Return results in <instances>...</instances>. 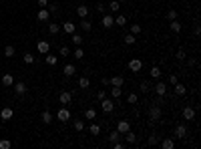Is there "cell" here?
Returning <instances> with one entry per match:
<instances>
[{
    "label": "cell",
    "instance_id": "d6986e66",
    "mask_svg": "<svg viewBox=\"0 0 201 149\" xmlns=\"http://www.w3.org/2000/svg\"><path fill=\"white\" fill-rule=\"evenodd\" d=\"M62 73H64V77H72V75L77 73V67H75V65H64Z\"/></svg>",
    "mask_w": 201,
    "mask_h": 149
},
{
    "label": "cell",
    "instance_id": "7402d4cb",
    "mask_svg": "<svg viewBox=\"0 0 201 149\" xmlns=\"http://www.w3.org/2000/svg\"><path fill=\"white\" fill-rule=\"evenodd\" d=\"M2 85H4V87H12V85H14V77H12L10 73H6L4 77H2Z\"/></svg>",
    "mask_w": 201,
    "mask_h": 149
},
{
    "label": "cell",
    "instance_id": "f907efd6",
    "mask_svg": "<svg viewBox=\"0 0 201 149\" xmlns=\"http://www.w3.org/2000/svg\"><path fill=\"white\" fill-rule=\"evenodd\" d=\"M48 12H50V14H57V12H58V6L50 4V6H48Z\"/></svg>",
    "mask_w": 201,
    "mask_h": 149
},
{
    "label": "cell",
    "instance_id": "8d00e7d4",
    "mask_svg": "<svg viewBox=\"0 0 201 149\" xmlns=\"http://www.w3.org/2000/svg\"><path fill=\"white\" fill-rule=\"evenodd\" d=\"M123 39H125V44H135V40H137V39H135V34H133V32L125 34Z\"/></svg>",
    "mask_w": 201,
    "mask_h": 149
},
{
    "label": "cell",
    "instance_id": "83f0119b",
    "mask_svg": "<svg viewBox=\"0 0 201 149\" xmlns=\"http://www.w3.org/2000/svg\"><path fill=\"white\" fill-rule=\"evenodd\" d=\"M121 137H123V135H121L119 133V131H111V133H109V141H111V143H115V141H121Z\"/></svg>",
    "mask_w": 201,
    "mask_h": 149
},
{
    "label": "cell",
    "instance_id": "ee69618b",
    "mask_svg": "<svg viewBox=\"0 0 201 149\" xmlns=\"http://www.w3.org/2000/svg\"><path fill=\"white\" fill-rule=\"evenodd\" d=\"M72 54H75V57H77V58H82V57H85V50H82L81 47H77V48H75V53H72Z\"/></svg>",
    "mask_w": 201,
    "mask_h": 149
},
{
    "label": "cell",
    "instance_id": "4316f807",
    "mask_svg": "<svg viewBox=\"0 0 201 149\" xmlns=\"http://www.w3.org/2000/svg\"><path fill=\"white\" fill-rule=\"evenodd\" d=\"M40 119H42V123H44V125H48V123L53 121V113H50V111H42Z\"/></svg>",
    "mask_w": 201,
    "mask_h": 149
},
{
    "label": "cell",
    "instance_id": "f6af8a7d",
    "mask_svg": "<svg viewBox=\"0 0 201 149\" xmlns=\"http://www.w3.org/2000/svg\"><path fill=\"white\" fill-rule=\"evenodd\" d=\"M175 57H177V58H179V61H183V58H185V57H187V53H185V48H179L177 53H175Z\"/></svg>",
    "mask_w": 201,
    "mask_h": 149
},
{
    "label": "cell",
    "instance_id": "ab89813d",
    "mask_svg": "<svg viewBox=\"0 0 201 149\" xmlns=\"http://www.w3.org/2000/svg\"><path fill=\"white\" fill-rule=\"evenodd\" d=\"M115 24H117V26H125V24H127V18H125L123 14H119V16L115 18Z\"/></svg>",
    "mask_w": 201,
    "mask_h": 149
},
{
    "label": "cell",
    "instance_id": "d6a6232c",
    "mask_svg": "<svg viewBox=\"0 0 201 149\" xmlns=\"http://www.w3.org/2000/svg\"><path fill=\"white\" fill-rule=\"evenodd\" d=\"M82 129H85V121H82V119H75V131L81 133Z\"/></svg>",
    "mask_w": 201,
    "mask_h": 149
},
{
    "label": "cell",
    "instance_id": "44dd1931",
    "mask_svg": "<svg viewBox=\"0 0 201 149\" xmlns=\"http://www.w3.org/2000/svg\"><path fill=\"white\" fill-rule=\"evenodd\" d=\"M77 14H79V18H86V14H89V6H85V4L77 6Z\"/></svg>",
    "mask_w": 201,
    "mask_h": 149
},
{
    "label": "cell",
    "instance_id": "836d02e7",
    "mask_svg": "<svg viewBox=\"0 0 201 149\" xmlns=\"http://www.w3.org/2000/svg\"><path fill=\"white\" fill-rule=\"evenodd\" d=\"M85 119L95 121V119H97V111H95V109H86V111H85Z\"/></svg>",
    "mask_w": 201,
    "mask_h": 149
},
{
    "label": "cell",
    "instance_id": "1f68e13d",
    "mask_svg": "<svg viewBox=\"0 0 201 149\" xmlns=\"http://www.w3.org/2000/svg\"><path fill=\"white\" fill-rule=\"evenodd\" d=\"M4 57H8V58L14 57V47H12V44H6L4 47Z\"/></svg>",
    "mask_w": 201,
    "mask_h": 149
},
{
    "label": "cell",
    "instance_id": "816d5d0a",
    "mask_svg": "<svg viewBox=\"0 0 201 149\" xmlns=\"http://www.w3.org/2000/svg\"><path fill=\"white\" fill-rule=\"evenodd\" d=\"M97 10H99L100 14H105V12H107V6L105 4H97Z\"/></svg>",
    "mask_w": 201,
    "mask_h": 149
},
{
    "label": "cell",
    "instance_id": "e0dca14e",
    "mask_svg": "<svg viewBox=\"0 0 201 149\" xmlns=\"http://www.w3.org/2000/svg\"><path fill=\"white\" fill-rule=\"evenodd\" d=\"M82 40H85V39H82V36H81L79 32H72V34H71V43L75 44V47H81V44H82Z\"/></svg>",
    "mask_w": 201,
    "mask_h": 149
},
{
    "label": "cell",
    "instance_id": "2e32d148",
    "mask_svg": "<svg viewBox=\"0 0 201 149\" xmlns=\"http://www.w3.org/2000/svg\"><path fill=\"white\" fill-rule=\"evenodd\" d=\"M109 85H111V87H123V85H125V79L121 77V75H117V77L109 79Z\"/></svg>",
    "mask_w": 201,
    "mask_h": 149
},
{
    "label": "cell",
    "instance_id": "3957f363",
    "mask_svg": "<svg viewBox=\"0 0 201 149\" xmlns=\"http://www.w3.org/2000/svg\"><path fill=\"white\" fill-rule=\"evenodd\" d=\"M58 101H60V105H71L72 103V93H68V91H62L60 95H58Z\"/></svg>",
    "mask_w": 201,
    "mask_h": 149
},
{
    "label": "cell",
    "instance_id": "d590c367",
    "mask_svg": "<svg viewBox=\"0 0 201 149\" xmlns=\"http://www.w3.org/2000/svg\"><path fill=\"white\" fill-rule=\"evenodd\" d=\"M44 61H46V65H50V67H53V65H57V61H58V58L54 57V54H48V53H46V57H44Z\"/></svg>",
    "mask_w": 201,
    "mask_h": 149
},
{
    "label": "cell",
    "instance_id": "ac0fdd59",
    "mask_svg": "<svg viewBox=\"0 0 201 149\" xmlns=\"http://www.w3.org/2000/svg\"><path fill=\"white\" fill-rule=\"evenodd\" d=\"M173 87H175V95H177V97H183V95H185V93H187V89H185V85H181V83H175V85H173Z\"/></svg>",
    "mask_w": 201,
    "mask_h": 149
},
{
    "label": "cell",
    "instance_id": "8fae6325",
    "mask_svg": "<svg viewBox=\"0 0 201 149\" xmlns=\"http://www.w3.org/2000/svg\"><path fill=\"white\" fill-rule=\"evenodd\" d=\"M36 48H38V53H40V54H46L48 50H50V44H48V40H38Z\"/></svg>",
    "mask_w": 201,
    "mask_h": 149
},
{
    "label": "cell",
    "instance_id": "bcb514c9",
    "mask_svg": "<svg viewBox=\"0 0 201 149\" xmlns=\"http://www.w3.org/2000/svg\"><path fill=\"white\" fill-rule=\"evenodd\" d=\"M10 147H12V143H10L8 139H2V141H0V149H10Z\"/></svg>",
    "mask_w": 201,
    "mask_h": 149
},
{
    "label": "cell",
    "instance_id": "52a82bcc",
    "mask_svg": "<svg viewBox=\"0 0 201 149\" xmlns=\"http://www.w3.org/2000/svg\"><path fill=\"white\" fill-rule=\"evenodd\" d=\"M149 119H151V121H159V119H161V109H159V105H155V107L149 109Z\"/></svg>",
    "mask_w": 201,
    "mask_h": 149
},
{
    "label": "cell",
    "instance_id": "cb8c5ba5",
    "mask_svg": "<svg viewBox=\"0 0 201 149\" xmlns=\"http://www.w3.org/2000/svg\"><path fill=\"white\" fill-rule=\"evenodd\" d=\"M89 87H91L89 77H81V79H79V89H82V91H85V89H89Z\"/></svg>",
    "mask_w": 201,
    "mask_h": 149
},
{
    "label": "cell",
    "instance_id": "277c9868",
    "mask_svg": "<svg viewBox=\"0 0 201 149\" xmlns=\"http://www.w3.org/2000/svg\"><path fill=\"white\" fill-rule=\"evenodd\" d=\"M57 119H60L62 123H67V121L71 119V111H68L67 107H60V109H58V113H57Z\"/></svg>",
    "mask_w": 201,
    "mask_h": 149
},
{
    "label": "cell",
    "instance_id": "c3c4849f",
    "mask_svg": "<svg viewBox=\"0 0 201 149\" xmlns=\"http://www.w3.org/2000/svg\"><path fill=\"white\" fill-rule=\"evenodd\" d=\"M167 18L169 20H175V18H177V10H169V12H167Z\"/></svg>",
    "mask_w": 201,
    "mask_h": 149
},
{
    "label": "cell",
    "instance_id": "6f0895ef",
    "mask_svg": "<svg viewBox=\"0 0 201 149\" xmlns=\"http://www.w3.org/2000/svg\"><path fill=\"white\" fill-rule=\"evenodd\" d=\"M119 2H125V0H119Z\"/></svg>",
    "mask_w": 201,
    "mask_h": 149
},
{
    "label": "cell",
    "instance_id": "5b68a950",
    "mask_svg": "<svg viewBox=\"0 0 201 149\" xmlns=\"http://www.w3.org/2000/svg\"><path fill=\"white\" fill-rule=\"evenodd\" d=\"M129 69L133 73H139L141 69H143V61H141V58H131V61H129Z\"/></svg>",
    "mask_w": 201,
    "mask_h": 149
},
{
    "label": "cell",
    "instance_id": "7c38bea8",
    "mask_svg": "<svg viewBox=\"0 0 201 149\" xmlns=\"http://www.w3.org/2000/svg\"><path fill=\"white\" fill-rule=\"evenodd\" d=\"M183 119L193 121L195 119V109H193V107H185V109H183Z\"/></svg>",
    "mask_w": 201,
    "mask_h": 149
},
{
    "label": "cell",
    "instance_id": "b9f144b4",
    "mask_svg": "<svg viewBox=\"0 0 201 149\" xmlns=\"http://www.w3.org/2000/svg\"><path fill=\"white\" fill-rule=\"evenodd\" d=\"M147 143H149V145H157V143H159V135H149Z\"/></svg>",
    "mask_w": 201,
    "mask_h": 149
},
{
    "label": "cell",
    "instance_id": "6da1fadb",
    "mask_svg": "<svg viewBox=\"0 0 201 149\" xmlns=\"http://www.w3.org/2000/svg\"><path fill=\"white\" fill-rule=\"evenodd\" d=\"M100 24H103V28H111V26H115V18H113L109 12H105L103 18H100Z\"/></svg>",
    "mask_w": 201,
    "mask_h": 149
},
{
    "label": "cell",
    "instance_id": "d4e9b609",
    "mask_svg": "<svg viewBox=\"0 0 201 149\" xmlns=\"http://www.w3.org/2000/svg\"><path fill=\"white\" fill-rule=\"evenodd\" d=\"M79 24H81V28L85 30V32H91V30H93V24L89 22L86 18H81V22H79Z\"/></svg>",
    "mask_w": 201,
    "mask_h": 149
},
{
    "label": "cell",
    "instance_id": "9a60e30c",
    "mask_svg": "<svg viewBox=\"0 0 201 149\" xmlns=\"http://www.w3.org/2000/svg\"><path fill=\"white\" fill-rule=\"evenodd\" d=\"M36 18L40 20V22H46L48 18H50V12H48V8H40L38 14H36Z\"/></svg>",
    "mask_w": 201,
    "mask_h": 149
},
{
    "label": "cell",
    "instance_id": "f546056e",
    "mask_svg": "<svg viewBox=\"0 0 201 149\" xmlns=\"http://www.w3.org/2000/svg\"><path fill=\"white\" fill-rule=\"evenodd\" d=\"M119 8H121V2L119 0H113L109 4V12H119Z\"/></svg>",
    "mask_w": 201,
    "mask_h": 149
},
{
    "label": "cell",
    "instance_id": "7dc6e473",
    "mask_svg": "<svg viewBox=\"0 0 201 149\" xmlns=\"http://www.w3.org/2000/svg\"><path fill=\"white\" fill-rule=\"evenodd\" d=\"M131 32H133L135 36H137V34L141 32V24H133V26H131Z\"/></svg>",
    "mask_w": 201,
    "mask_h": 149
},
{
    "label": "cell",
    "instance_id": "30bf717a",
    "mask_svg": "<svg viewBox=\"0 0 201 149\" xmlns=\"http://www.w3.org/2000/svg\"><path fill=\"white\" fill-rule=\"evenodd\" d=\"M12 87H14V93H16V95H18V97H22L24 93L28 91V87L24 85V83H14V85H12Z\"/></svg>",
    "mask_w": 201,
    "mask_h": 149
},
{
    "label": "cell",
    "instance_id": "db71d44e",
    "mask_svg": "<svg viewBox=\"0 0 201 149\" xmlns=\"http://www.w3.org/2000/svg\"><path fill=\"white\" fill-rule=\"evenodd\" d=\"M193 34H195V36H199V34H201V28H199V24H195V26H193Z\"/></svg>",
    "mask_w": 201,
    "mask_h": 149
},
{
    "label": "cell",
    "instance_id": "f5cc1de1",
    "mask_svg": "<svg viewBox=\"0 0 201 149\" xmlns=\"http://www.w3.org/2000/svg\"><path fill=\"white\" fill-rule=\"evenodd\" d=\"M105 97H107V93H105V91H99V93H97V99H99V101H103Z\"/></svg>",
    "mask_w": 201,
    "mask_h": 149
},
{
    "label": "cell",
    "instance_id": "8992f818",
    "mask_svg": "<svg viewBox=\"0 0 201 149\" xmlns=\"http://www.w3.org/2000/svg\"><path fill=\"white\" fill-rule=\"evenodd\" d=\"M129 129H131V123H129L127 119H121L119 123H117V131H119L121 135H125V133H127Z\"/></svg>",
    "mask_w": 201,
    "mask_h": 149
},
{
    "label": "cell",
    "instance_id": "9f6ffc18",
    "mask_svg": "<svg viewBox=\"0 0 201 149\" xmlns=\"http://www.w3.org/2000/svg\"><path fill=\"white\" fill-rule=\"evenodd\" d=\"M38 6H40V8H46V6H48V0H38Z\"/></svg>",
    "mask_w": 201,
    "mask_h": 149
},
{
    "label": "cell",
    "instance_id": "5bb4252c",
    "mask_svg": "<svg viewBox=\"0 0 201 149\" xmlns=\"http://www.w3.org/2000/svg\"><path fill=\"white\" fill-rule=\"evenodd\" d=\"M0 119H2V121H10V119H12V107H4V109L0 111Z\"/></svg>",
    "mask_w": 201,
    "mask_h": 149
},
{
    "label": "cell",
    "instance_id": "4fadbf2b",
    "mask_svg": "<svg viewBox=\"0 0 201 149\" xmlns=\"http://www.w3.org/2000/svg\"><path fill=\"white\" fill-rule=\"evenodd\" d=\"M62 30H64V32H67V34H72V32H75V30H77V24L72 22V20H67V22L62 24Z\"/></svg>",
    "mask_w": 201,
    "mask_h": 149
},
{
    "label": "cell",
    "instance_id": "484cf974",
    "mask_svg": "<svg viewBox=\"0 0 201 149\" xmlns=\"http://www.w3.org/2000/svg\"><path fill=\"white\" fill-rule=\"evenodd\" d=\"M161 147H163V149H173V147H175V141H173L171 137H167V139L161 141Z\"/></svg>",
    "mask_w": 201,
    "mask_h": 149
},
{
    "label": "cell",
    "instance_id": "ba28073f",
    "mask_svg": "<svg viewBox=\"0 0 201 149\" xmlns=\"http://www.w3.org/2000/svg\"><path fill=\"white\" fill-rule=\"evenodd\" d=\"M173 135H175L177 139H185V137H187V127L185 125H177L175 131H173Z\"/></svg>",
    "mask_w": 201,
    "mask_h": 149
},
{
    "label": "cell",
    "instance_id": "74e56055",
    "mask_svg": "<svg viewBox=\"0 0 201 149\" xmlns=\"http://www.w3.org/2000/svg\"><path fill=\"white\" fill-rule=\"evenodd\" d=\"M137 101H139V97H137V93H131V95L127 97V103H129V105H137Z\"/></svg>",
    "mask_w": 201,
    "mask_h": 149
},
{
    "label": "cell",
    "instance_id": "e575fe53",
    "mask_svg": "<svg viewBox=\"0 0 201 149\" xmlns=\"http://www.w3.org/2000/svg\"><path fill=\"white\" fill-rule=\"evenodd\" d=\"M121 93H123V89H121V87H113V89H111V97H113V99H119Z\"/></svg>",
    "mask_w": 201,
    "mask_h": 149
},
{
    "label": "cell",
    "instance_id": "60d3db41",
    "mask_svg": "<svg viewBox=\"0 0 201 149\" xmlns=\"http://www.w3.org/2000/svg\"><path fill=\"white\" fill-rule=\"evenodd\" d=\"M149 91H151V83L143 81V83H141V93H149Z\"/></svg>",
    "mask_w": 201,
    "mask_h": 149
},
{
    "label": "cell",
    "instance_id": "603a6c76",
    "mask_svg": "<svg viewBox=\"0 0 201 149\" xmlns=\"http://www.w3.org/2000/svg\"><path fill=\"white\" fill-rule=\"evenodd\" d=\"M125 139H127V143H131V145H135V143H137V135H135L133 133V131H127V133H125Z\"/></svg>",
    "mask_w": 201,
    "mask_h": 149
},
{
    "label": "cell",
    "instance_id": "9c48e42d",
    "mask_svg": "<svg viewBox=\"0 0 201 149\" xmlns=\"http://www.w3.org/2000/svg\"><path fill=\"white\" fill-rule=\"evenodd\" d=\"M155 93H157V97H165V93H167V85L163 81H157V85H155Z\"/></svg>",
    "mask_w": 201,
    "mask_h": 149
},
{
    "label": "cell",
    "instance_id": "4dcf8cb0",
    "mask_svg": "<svg viewBox=\"0 0 201 149\" xmlns=\"http://www.w3.org/2000/svg\"><path fill=\"white\" fill-rule=\"evenodd\" d=\"M58 30H60V24H58V22H50V24H48V32H50V34H57Z\"/></svg>",
    "mask_w": 201,
    "mask_h": 149
},
{
    "label": "cell",
    "instance_id": "ffe728a7",
    "mask_svg": "<svg viewBox=\"0 0 201 149\" xmlns=\"http://www.w3.org/2000/svg\"><path fill=\"white\" fill-rule=\"evenodd\" d=\"M169 28H171V32L179 34V32H181V28H183V26H181V22H177V18H175V20H171V24H169Z\"/></svg>",
    "mask_w": 201,
    "mask_h": 149
},
{
    "label": "cell",
    "instance_id": "f1b7e54d",
    "mask_svg": "<svg viewBox=\"0 0 201 149\" xmlns=\"http://www.w3.org/2000/svg\"><path fill=\"white\" fill-rule=\"evenodd\" d=\"M149 75H151L153 79H161V69H159L157 65H155V67H151V71H149Z\"/></svg>",
    "mask_w": 201,
    "mask_h": 149
},
{
    "label": "cell",
    "instance_id": "11a10c76",
    "mask_svg": "<svg viewBox=\"0 0 201 149\" xmlns=\"http://www.w3.org/2000/svg\"><path fill=\"white\" fill-rule=\"evenodd\" d=\"M177 81H179V79H177V75H171V77H169V83H171V85H175Z\"/></svg>",
    "mask_w": 201,
    "mask_h": 149
},
{
    "label": "cell",
    "instance_id": "7a4b0ae2",
    "mask_svg": "<svg viewBox=\"0 0 201 149\" xmlns=\"http://www.w3.org/2000/svg\"><path fill=\"white\" fill-rule=\"evenodd\" d=\"M100 109H103V113H111V111L115 109V101H111V99H103L100 101Z\"/></svg>",
    "mask_w": 201,
    "mask_h": 149
},
{
    "label": "cell",
    "instance_id": "681fc988",
    "mask_svg": "<svg viewBox=\"0 0 201 149\" xmlns=\"http://www.w3.org/2000/svg\"><path fill=\"white\" fill-rule=\"evenodd\" d=\"M67 54H71L68 47H60V57H67Z\"/></svg>",
    "mask_w": 201,
    "mask_h": 149
},
{
    "label": "cell",
    "instance_id": "7bdbcfd3",
    "mask_svg": "<svg viewBox=\"0 0 201 149\" xmlns=\"http://www.w3.org/2000/svg\"><path fill=\"white\" fill-rule=\"evenodd\" d=\"M100 133V125H97V123H91V135H99Z\"/></svg>",
    "mask_w": 201,
    "mask_h": 149
},
{
    "label": "cell",
    "instance_id": "f35d334b",
    "mask_svg": "<svg viewBox=\"0 0 201 149\" xmlns=\"http://www.w3.org/2000/svg\"><path fill=\"white\" fill-rule=\"evenodd\" d=\"M24 63H26V65H32L34 63V61H36V58H34V54H30V53H24Z\"/></svg>",
    "mask_w": 201,
    "mask_h": 149
}]
</instances>
